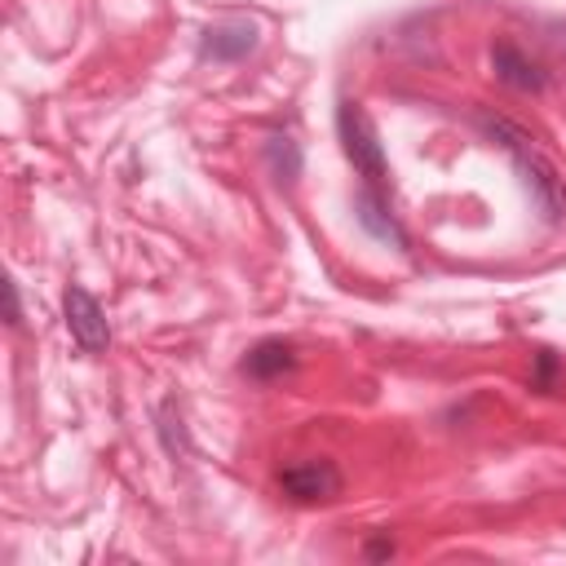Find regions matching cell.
Wrapping results in <instances>:
<instances>
[{"label": "cell", "instance_id": "2", "mask_svg": "<svg viewBox=\"0 0 566 566\" xmlns=\"http://www.w3.org/2000/svg\"><path fill=\"white\" fill-rule=\"evenodd\" d=\"M336 133H340V150L345 159L354 164V172L363 177V186L371 190H389V164H385V150H380V137L367 119V111L358 102H340L336 106Z\"/></svg>", "mask_w": 566, "mask_h": 566}, {"label": "cell", "instance_id": "8", "mask_svg": "<svg viewBox=\"0 0 566 566\" xmlns=\"http://www.w3.org/2000/svg\"><path fill=\"white\" fill-rule=\"evenodd\" d=\"M239 371L248 376V380H279V376H287V371H296V345L292 340H279V336H265V340H256L248 354H243V363H239Z\"/></svg>", "mask_w": 566, "mask_h": 566}, {"label": "cell", "instance_id": "12", "mask_svg": "<svg viewBox=\"0 0 566 566\" xmlns=\"http://www.w3.org/2000/svg\"><path fill=\"white\" fill-rule=\"evenodd\" d=\"M4 323H9V327L22 323V305H18V283H13V279H4Z\"/></svg>", "mask_w": 566, "mask_h": 566}, {"label": "cell", "instance_id": "11", "mask_svg": "<svg viewBox=\"0 0 566 566\" xmlns=\"http://www.w3.org/2000/svg\"><path fill=\"white\" fill-rule=\"evenodd\" d=\"M562 380V358L553 349H535V367H531V389L535 394H553Z\"/></svg>", "mask_w": 566, "mask_h": 566}, {"label": "cell", "instance_id": "9", "mask_svg": "<svg viewBox=\"0 0 566 566\" xmlns=\"http://www.w3.org/2000/svg\"><path fill=\"white\" fill-rule=\"evenodd\" d=\"M265 168L279 186H292L301 177V142H292L287 133H270L265 137Z\"/></svg>", "mask_w": 566, "mask_h": 566}, {"label": "cell", "instance_id": "10", "mask_svg": "<svg viewBox=\"0 0 566 566\" xmlns=\"http://www.w3.org/2000/svg\"><path fill=\"white\" fill-rule=\"evenodd\" d=\"M155 429H159V442H164V451L172 455V460H190V433H186V420H181V407H177V398H164L159 402V411H155Z\"/></svg>", "mask_w": 566, "mask_h": 566}, {"label": "cell", "instance_id": "7", "mask_svg": "<svg viewBox=\"0 0 566 566\" xmlns=\"http://www.w3.org/2000/svg\"><path fill=\"white\" fill-rule=\"evenodd\" d=\"M354 212H358V226H363L376 243L398 248V252H407V248H411V234H407V230H402V221L394 217V208H389L385 190L363 186V190H358V199H354Z\"/></svg>", "mask_w": 566, "mask_h": 566}, {"label": "cell", "instance_id": "3", "mask_svg": "<svg viewBox=\"0 0 566 566\" xmlns=\"http://www.w3.org/2000/svg\"><path fill=\"white\" fill-rule=\"evenodd\" d=\"M340 482H345L340 469H336L332 460H318V455L292 460V464L279 469V491H283L292 504H327V500L340 495Z\"/></svg>", "mask_w": 566, "mask_h": 566}, {"label": "cell", "instance_id": "1", "mask_svg": "<svg viewBox=\"0 0 566 566\" xmlns=\"http://www.w3.org/2000/svg\"><path fill=\"white\" fill-rule=\"evenodd\" d=\"M478 124H482V133H486L491 142H500V146L513 155V168L522 172V186H526L531 203L539 208V217H544L548 226H557V221L566 217V181H562V172L531 146V137H526L517 124H509V119H500V115H478Z\"/></svg>", "mask_w": 566, "mask_h": 566}, {"label": "cell", "instance_id": "4", "mask_svg": "<svg viewBox=\"0 0 566 566\" xmlns=\"http://www.w3.org/2000/svg\"><path fill=\"white\" fill-rule=\"evenodd\" d=\"M62 314H66V332H71V340H75L84 354H102V349L111 345L106 310H102V301H97L88 287L71 283L66 296H62Z\"/></svg>", "mask_w": 566, "mask_h": 566}, {"label": "cell", "instance_id": "6", "mask_svg": "<svg viewBox=\"0 0 566 566\" xmlns=\"http://www.w3.org/2000/svg\"><path fill=\"white\" fill-rule=\"evenodd\" d=\"M256 40H261L256 22H248V18H221V22H212V27L203 31L199 53H203L208 62H243V57L256 49Z\"/></svg>", "mask_w": 566, "mask_h": 566}, {"label": "cell", "instance_id": "13", "mask_svg": "<svg viewBox=\"0 0 566 566\" xmlns=\"http://www.w3.org/2000/svg\"><path fill=\"white\" fill-rule=\"evenodd\" d=\"M367 557H371V562H380V557H394V544H389V539H371V544H367Z\"/></svg>", "mask_w": 566, "mask_h": 566}, {"label": "cell", "instance_id": "5", "mask_svg": "<svg viewBox=\"0 0 566 566\" xmlns=\"http://www.w3.org/2000/svg\"><path fill=\"white\" fill-rule=\"evenodd\" d=\"M491 71L500 84H509L513 93H544L548 88V71L526 53L517 49L513 40H495L491 44Z\"/></svg>", "mask_w": 566, "mask_h": 566}]
</instances>
